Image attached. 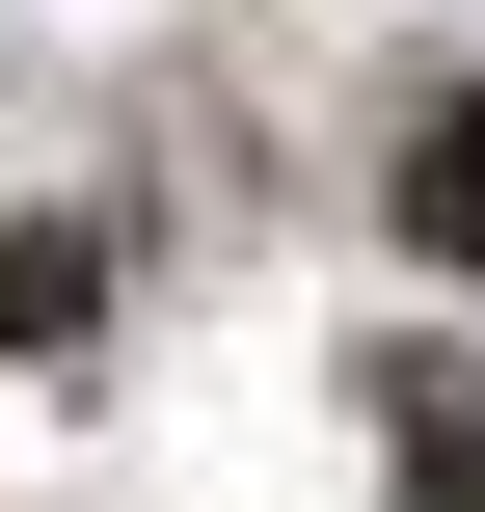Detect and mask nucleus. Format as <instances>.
Masks as SVG:
<instances>
[{"instance_id": "1", "label": "nucleus", "mask_w": 485, "mask_h": 512, "mask_svg": "<svg viewBox=\"0 0 485 512\" xmlns=\"http://www.w3.org/2000/svg\"><path fill=\"white\" fill-rule=\"evenodd\" d=\"M378 189H405V243H432V270H485V81L405 135V162H378Z\"/></svg>"}, {"instance_id": "2", "label": "nucleus", "mask_w": 485, "mask_h": 512, "mask_svg": "<svg viewBox=\"0 0 485 512\" xmlns=\"http://www.w3.org/2000/svg\"><path fill=\"white\" fill-rule=\"evenodd\" d=\"M378 432H405V512H485V378L405 351V405H378Z\"/></svg>"}, {"instance_id": "3", "label": "nucleus", "mask_w": 485, "mask_h": 512, "mask_svg": "<svg viewBox=\"0 0 485 512\" xmlns=\"http://www.w3.org/2000/svg\"><path fill=\"white\" fill-rule=\"evenodd\" d=\"M81 297H108V243H0V351H54Z\"/></svg>"}]
</instances>
